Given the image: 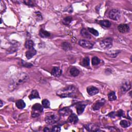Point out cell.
<instances>
[{
  "instance_id": "obj_39",
  "label": "cell",
  "mask_w": 132,
  "mask_h": 132,
  "mask_svg": "<svg viewBox=\"0 0 132 132\" xmlns=\"http://www.w3.org/2000/svg\"><path fill=\"white\" fill-rule=\"evenodd\" d=\"M108 116L109 117H111V118H115V117L116 116V113H115V112H111V113H110V114H109L108 115Z\"/></svg>"
},
{
  "instance_id": "obj_10",
  "label": "cell",
  "mask_w": 132,
  "mask_h": 132,
  "mask_svg": "<svg viewBox=\"0 0 132 132\" xmlns=\"http://www.w3.org/2000/svg\"><path fill=\"white\" fill-rule=\"evenodd\" d=\"M118 30L120 33L125 34L129 32L130 26L127 24H121L118 26Z\"/></svg>"
},
{
  "instance_id": "obj_32",
  "label": "cell",
  "mask_w": 132,
  "mask_h": 132,
  "mask_svg": "<svg viewBox=\"0 0 132 132\" xmlns=\"http://www.w3.org/2000/svg\"><path fill=\"white\" fill-rule=\"evenodd\" d=\"M100 62H101L100 59L98 57L94 56L92 58L91 63H92V65L96 66V65H98L100 63Z\"/></svg>"
},
{
  "instance_id": "obj_18",
  "label": "cell",
  "mask_w": 132,
  "mask_h": 132,
  "mask_svg": "<svg viewBox=\"0 0 132 132\" xmlns=\"http://www.w3.org/2000/svg\"><path fill=\"white\" fill-rule=\"evenodd\" d=\"M28 98L30 100H32L34 99L40 98L39 94V92H38V91L36 90H32L31 93H30V94H29Z\"/></svg>"
},
{
  "instance_id": "obj_9",
  "label": "cell",
  "mask_w": 132,
  "mask_h": 132,
  "mask_svg": "<svg viewBox=\"0 0 132 132\" xmlns=\"http://www.w3.org/2000/svg\"><path fill=\"white\" fill-rule=\"evenodd\" d=\"M121 91L122 93H125L131 88V83L130 81H125L121 86Z\"/></svg>"
},
{
  "instance_id": "obj_21",
  "label": "cell",
  "mask_w": 132,
  "mask_h": 132,
  "mask_svg": "<svg viewBox=\"0 0 132 132\" xmlns=\"http://www.w3.org/2000/svg\"><path fill=\"white\" fill-rule=\"evenodd\" d=\"M80 34L83 37H84L85 38H87L88 39H90L91 38V35L89 33L88 30L85 28H83L82 30H81Z\"/></svg>"
},
{
  "instance_id": "obj_35",
  "label": "cell",
  "mask_w": 132,
  "mask_h": 132,
  "mask_svg": "<svg viewBox=\"0 0 132 132\" xmlns=\"http://www.w3.org/2000/svg\"><path fill=\"white\" fill-rule=\"evenodd\" d=\"M60 131L61 128L60 126L59 125H55L51 129V132H60Z\"/></svg>"
},
{
  "instance_id": "obj_12",
  "label": "cell",
  "mask_w": 132,
  "mask_h": 132,
  "mask_svg": "<svg viewBox=\"0 0 132 132\" xmlns=\"http://www.w3.org/2000/svg\"><path fill=\"white\" fill-rule=\"evenodd\" d=\"M87 91L90 96H93L99 92V90L94 86H90L87 88Z\"/></svg>"
},
{
  "instance_id": "obj_33",
  "label": "cell",
  "mask_w": 132,
  "mask_h": 132,
  "mask_svg": "<svg viewBox=\"0 0 132 132\" xmlns=\"http://www.w3.org/2000/svg\"><path fill=\"white\" fill-rule=\"evenodd\" d=\"M88 30L90 33L92 34V35H94V36H99V33L98 32V30H96V29H95L93 28H89H89H88Z\"/></svg>"
},
{
  "instance_id": "obj_17",
  "label": "cell",
  "mask_w": 132,
  "mask_h": 132,
  "mask_svg": "<svg viewBox=\"0 0 132 132\" xmlns=\"http://www.w3.org/2000/svg\"><path fill=\"white\" fill-rule=\"evenodd\" d=\"M86 107V105L84 104L83 103H79L78 104L77 107V113L79 115H81L83 112L85 110Z\"/></svg>"
},
{
  "instance_id": "obj_11",
  "label": "cell",
  "mask_w": 132,
  "mask_h": 132,
  "mask_svg": "<svg viewBox=\"0 0 132 132\" xmlns=\"http://www.w3.org/2000/svg\"><path fill=\"white\" fill-rule=\"evenodd\" d=\"M72 114V110L69 107H64L58 111V114L62 116H69Z\"/></svg>"
},
{
  "instance_id": "obj_4",
  "label": "cell",
  "mask_w": 132,
  "mask_h": 132,
  "mask_svg": "<svg viewBox=\"0 0 132 132\" xmlns=\"http://www.w3.org/2000/svg\"><path fill=\"white\" fill-rule=\"evenodd\" d=\"M43 111V106L39 103H36L32 107V117L36 118L39 117Z\"/></svg>"
},
{
  "instance_id": "obj_1",
  "label": "cell",
  "mask_w": 132,
  "mask_h": 132,
  "mask_svg": "<svg viewBox=\"0 0 132 132\" xmlns=\"http://www.w3.org/2000/svg\"><path fill=\"white\" fill-rule=\"evenodd\" d=\"M28 78V75L24 72H20L15 74L10 82L9 89L11 90H13L19 86L26 82Z\"/></svg>"
},
{
  "instance_id": "obj_5",
  "label": "cell",
  "mask_w": 132,
  "mask_h": 132,
  "mask_svg": "<svg viewBox=\"0 0 132 132\" xmlns=\"http://www.w3.org/2000/svg\"><path fill=\"white\" fill-rule=\"evenodd\" d=\"M100 46L104 49H109L113 46V39L110 37L103 39L100 42Z\"/></svg>"
},
{
  "instance_id": "obj_26",
  "label": "cell",
  "mask_w": 132,
  "mask_h": 132,
  "mask_svg": "<svg viewBox=\"0 0 132 132\" xmlns=\"http://www.w3.org/2000/svg\"><path fill=\"white\" fill-rule=\"evenodd\" d=\"M34 43L31 40H26L25 43V47L27 49H30L34 48Z\"/></svg>"
},
{
  "instance_id": "obj_13",
  "label": "cell",
  "mask_w": 132,
  "mask_h": 132,
  "mask_svg": "<svg viewBox=\"0 0 132 132\" xmlns=\"http://www.w3.org/2000/svg\"><path fill=\"white\" fill-rule=\"evenodd\" d=\"M105 103V100L104 99H102L98 101L92 106V109L93 110H98L101 107L103 106Z\"/></svg>"
},
{
  "instance_id": "obj_28",
  "label": "cell",
  "mask_w": 132,
  "mask_h": 132,
  "mask_svg": "<svg viewBox=\"0 0 132 132\" xmlns=\"http://www.w3.org/2000/svg\"><path fill=\"white\" fill-rule=\"evenodd\" d=\"M120 125L123 128H127L131 125V122H130L129 121L123 120L120 121Z\"/></svg>"
},
{
  "instance_id": "obj_20",
  "label": "cell",
  "mask_w": 132,
  "mask_h": 132,
  "mask_svg": "<svg viewBox=\"0 0 132 132\" xmlns=\"http://www.w3.org/2000/svg\"><path fill=\"white\" fill-rule=\"evenodd\" d=\"M16 105L18 109H22L24 107H25V106H26V104H25L24 101L23 100H19L16 102Z\"/></svg>"
},
{
  "instance_id": "obj_19",
  "label": "cell",
  "mask_w": 132,
  "mask_h": 132,
  "mask_svg": "<svg viewBox=\"0 0 132 132\" xmlns=\"http://www.w3.org/2000/svg\"><path fill=\"white\" fill-rule=\"evenodd\" d=\"M99 23L100 24L101 26H102L105 28H109L111 26V23L109 21L107 20H101L99 22Z\"/></svg>"
},
{
  "instance_id": "obj_14",
  "label": "cell",
  "mask_w": 132,
  "mask_h": 132,
  "mask_svg": "<svg viewBox=\"0 0 132 132\" xmlns=\"http://www.w3.org/2000/svg\"><path fill=\"white\" fill-rule=\"evenodd\" d=\"M79 121V118L78 116L76 115L75 114L72 113L70 114L68 118V122L70 123H71L72 124H75L78 123Z\"/></svg>"
},
{
  "instance_id": "obj_24",
  "label": "cell",
  "mask_w": 132,
  "mask_h": 132,
  "mask_svg": "<svg viewBox=\"0 0 132 132\" xmlns=\"http://www.w3.org/2000/svg\"><path fill=\"white\" fill-rule=\"evenodd\" d=\"M70 73L71 75H72L73 77H75L78 76L79 74V70L77 68H72L70 70Z\"/></svg>"
},
{
  "instance_id": "obj_16",
  "label": "cell",
  "mask_w": 132,
  "mask_h": 132,
  "mask_svg": "<svg viewBox=\"0 0 132 132\" xmlns=\"http://www.w3.org/2000/svg\"><path fill=\"white\" fill-rule=\"evenodd\" d=\"M36 50L33 48L32 49H29L27 51H26V53H25V55H26V57L28 59H30L33 56H34L36 54Z\"/></svg>"
},
{
  "instance_id": "obj_23",
  "label": "cell",
  "mask_w": 132,
  "mask_h": 132,
  "mask_svg": "<svg viewBox=\"0 0 132 132\" xmlns=\"http://www.w3.org/2000/svg\"><path fill=\"white\" fill-rule=\"evenodd\" d=\"M120 53V51L119 50L111 51H109V52H108L107 53H106V54H107L108 56L111 58H115Z\"/></svg>"
},
{
  "instance_id": "obj_40",
  "label": "cell",
  "mask_w": 132,
  "mask_h": 132,
  "mask_svg": "<svg viewBox=\"0 0 132 132\" xmlns=\"http://www.w3.org/2000/svg\"><path fill=\"white\" fill-rule=\"evenodd\" d=\"M36 14L38 18H40V20H42V15H41V13H40V12H36Z\"/></svg>"
},
{
  "instance_id": "obj_42",
  "label": "cell",
  "mask_w": 132,
  "mask_h": 132,
  "mask_svg": "<svg viewBox=\"0 0 132 132\" xmlns=\"http://www.w3.org/2000/svg\"><path fill=\"white\" fill-rule=\"evenodd\" d=\"M0 103H1V106H0V107H2V106H3V101L1 100H0Z\"/></svg>"
},
{
  "instance_id": "obj_38",
  "label": "cell",
  "mask_w": 132,
  "mask_h": 132,
  "mask_svg": "<svg viewBox=\"0 0 132 132\" xmlns=\"http://www.w3.org/2000/svg\"><path fill=\"white\" fill-rule=\"evenodd\" d=\"M22 65L23 66V67H27V68H30L32 67L33 66V65L30 64V63H28L25 62H24V61H22Z\"/></svg>"
},
{
  "instance_id": "obj_22",
  "label": "cell",
  "mask_w": 132,
  "mask_h": 132,
  "mask_svg": "<svg viewBox=\"0 0 132 132\" xmlns=\"http://www.w3.org/2000/svg\"><path fill=\"white\" fill-rule=\"evenodd\" d=\"M39 35L42 38H48L50 36L51 34L47 30H45L43 29H41L39 31Z\"/></svg>"
},
{
  "instance_id": "obj_31",
  "label": "cell",
  "mask_w": 132,
  "mask_h": 132,
  "mask_svg": "<svg viewBox=\"0 0 132 132\" xmlns=\"http://www.w3.org/2000/svg\"><path fill=\"white\" fill-rule=\"evenodd\" d=\"M42 105L43 108H49L50 107V102L48 99H44L42 101Z\"/></svg>"
},
{
  "instance_id": "obj_6",
  "label": "cell",
  "mask_w": 132,
  "mask_h": 132,
  "mask_svg": "<svg viewBox=\"0 0 132 132\" xmlns=\"http://www.w3.org/2000/svg\"><path fill=\"white\" fill-rule=\"evenodd\" d=\"M109 18L115 21H118L121 17L120 12L117 9H113L109 12Z\"/></svg>"
},
{
  "instance_id": "obj_30",
  "label": "cell",
  "mask_w": 132,
  "mask_h": 132,
  "mask_svg": "<svg viewBox=\"0 0 132 132\" xmlns=\"http://www.w3.org/2000/svg\"><path fill=\"white\" fill-rule=\"evenodd\" d=\"M108 98L109 101H114L117 100V96L115 91H111L108 94Z\"/></svg>"
},
{
  "instance_id": "obj_29",
  "label": "cell",
  "mask_w": 132,
  "mask_h": 132,
  "mask_svg": "<svg viewBox=\"0 0 132 132\" xmlns=\"http://www.w3.org/2000/svg\"><path fill=\"white\" fill-rule=\"evenodd\" d=\"M72 21V17L68 16L65 18L63 20V23L65 25H69Z\"/></svg>"
},
{
  "instance_id": "obj_7",
  "label": "cell",
  "mask_w": 132,
  "mask_h": 132,
  "mask_svg": "<svg viewBox=\"0 0 132 132\" xmlns=\"http://www.w3.org/2000/svg\"><path fill=\"white\" fill-rule=\"evenodd\" d=\"M79 44L80 47L85 49H92L93 47V44L86 40H80L79 41Z\"/></svg>"
},
{
  "instance_id": "obj_27",
  "label": "cell",
  "mask_w": 132,
  "mask_h": 132,
  "mask_svg": "<svg viewBox=\"0 0 132 132\" xmlns=\"http://www.w3.org/2000/svg\"><path fill=\"white\" fill-rule=\"evenodd\" d=\"M62 48L63 50L66 51H68L71 50L72 49L71 45L67 42H64L62 43Z\"/></svg>"
},
{
  "instance_id": "obj_41",
  "label": "cell",
  "mask_w": 132,
  "mask_h": 132,
  "mask_svg": "<svg viewBox=\"0 0 132 132\" xmlns=\"http://www.w3.org/2000/svg\"><path fill=\"white\" fill-rule=\"evenodd\" d=\"M44 132H50L51 131V130H50V129H49L48 128H45L43 130Z\"/></svg>"
},
{
  "instance_id": "obj_2",
  "label": "cell",
  "mask_w": 132,
  "mask_h": 132,
  "mask_svg": "<svg viewBox=\"0 0 132 132\" xmlns=\"http://www.w3.org/2000/svg\"><path fill=\"white\" fill-rule=\"evenodd\" d=\"M78 89L74 85L68 86L58 90L56 94L60 98L74 97L78 93Z\"/></svg>"
},
{
  "instance_id": "obj_34",
  "label": "cell",
  "mask_w": 132,
  "mask_h": 132,
  "mask_svg": "<svg viewBox=\"0 0 132 132\" xmlns=\"http://www.w3.org/2000/svg\"><path fill=\"white\" fill-rule=\"evenodd\" d=\"M23 3L25 5H28L29 6H35L34 1H30V0H29V1H23Z\"/></svg>"
},
{
  "instance_id": "obj_37",
  "label": "cell",
  "mask_w": 132,
  "mask_h": 132,
  "mask_svg": "<svg viewBox=\"0 0 132 132\" xmlns=\"http://www.w3.org/2000/svg\"><path fill=\"white\" fill-rule=\"evenodd\" d=\"M116 116H118L119 117H123L124 116V114L123 111L122 109L119 110L116 113Z\"/></svg>"
},
{
  "instance_id": "obj_3",
  "label": "cell",
  "mask_w": 132,
  "mask_h": 132,
  "mask_svg": "<svg viewBox=\"0 0 132 132\" xmlns=\"http://www.w3.org/2000/svg\"><path fill=\"white\" fill-rule=\"evenodd\" d=\"M60 115L56 113H51L49 115H47L45 118V122L48 124L52 125L56 122L60 120Z\"/></svg>"
},
{
  "instance_id": "obj_36",
  "label": "cell",
  "mask_w": 132,
  "mask_h": 132,
  "mask_svg": "<svg viewBox=\"0 0 132 132\" xmlns=\"http://www.w3.org/2000/svg\"><path fill=\"white\" fill-rule=\"evenodd\" d=\"M0 8H1V13H3V12H5L6 11V7L5 4L3 3V1H1V4H0Z\"/></svg>"
},
{
  "instance_id": "obj_25",
  "label": "cell",
  "mask_w": 132,
  "mask_h": 132,
  "mask_svg": "<svg viewBox=\"0 0 132 132\" xmlns=\"http://www.w3.org/2000/svg\"><path fill=\"white\" fill-rule=\"evenodd\" d=\"M80 65L84 67H88L90 66V59L89 57H86L83 58L82 62L80 63Z\"/></svg>"
},
{
  "instance_id": "obj_15",
  "label": "cell",
  "mask_w": 132,
  "mask_h": 132,
  "mask_svg": "<svg viewBox=\"0 0 132 132\" xmlns=\"http://www.w3.org/2000/svg\"><path fill=\"white\" fill-rule=\"evenodd\" d=\"M62 74V70L59 67H54L51 71V74L55 77H59Z\"/></svg>"
},
{
  "instance_id": "obj_8",
  "label": "cell",
  "mask_w": 132,
  "mask_h": 132,
  "mask_svg": "<svg viewBox=\"0 0 132 132\" xmlns=\"http://www.w3.org/2000/svg\"><path fill=\"white\" fill-rule=\"evenodd\" d=\"M85 128L87 131L89 132H100L102 131L100 129V128L96 124H87L84 125Z\"/></svg>"
}]
</instances>
